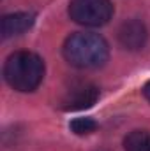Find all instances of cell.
I'll return each instance as SVG.
<instances>
[{
  "instance_id": "3957f363",
  "label": "cell",
  "mask_w": 150,
  "mask_h": 151,
  "mask_svg": "<svg viewBox=\"0 0 150 151\" xmlns=\"http://www.w3.org/2000/svg\"><path fill=\"white\" fill-rule=\"evenodd\" d=\"M71 19L83 27H103L113 16L111 0H71Z\"/></svg>"
},
{
  "instance_id": "ba28073f",
  "label": "cell",
  "mask_w": 150,
  "mask_h": 151,
  "mask_svg": "<svg viewBox=\"0 0 150 151\" xmlns=\"http://www.w3.org/2000/svg\"><path fill=\"white\" fill-rule=\"evenodd\" d=\"M69 128L76 135H90L92 132L97 130V123L92 118H76L69 123Z\"/></svg>"
},
{
  "instance_id": "277c9868",
  "label": "cell",
  "mask_w": 150,
  "mask_h": 151,
  "mask_svg": "<svg viewBox=\"0 0 150 151\" xmlns=\"http://www.w3.org/2000/svg\"><path fill=\"white\" fill-rule=\"evenodd\" d=\"M99 99V88L88 81L73 83L60 99V107L64 111H81L92 107Z\"/></svg>"
},
{
  "instance_id": "5b68a950",
  "label": "cell",
  "mask_w": 150,
  "mask_h": 151,
  "mask_svg": "<svg viewBox=\"0 0 150 151\" xmlns=\"http://www.w3.org/2000/svg\"><path fill=\"white\" fill-rule=\"evenodd\" d=\"M118 42L127 51H138L147 44L149 30L141 19H127L118 28Z\"/></svg>"
},
{
  "instance_id": "9c48e42d",
  "label": "cell",
  "mask_w": 150,
  "mask_h": 151,
  "mask_svg": "<svg viewBox=\"0 0 150 151\" xmlns=\"http://www.w3.org/2000/svg\"><path fill=\"white\" fill-rule=\"evenodd\" d=\"M141 91H143L145 99L150 102V81H147V83H145V86H143V90H141Z\"/></svg>"
},
{
  "instance_id": "7a4b0ae2",
  "label": "cell",
  "mask_w": 150,
  "mask_h": 151,
  "mask_svg": "<svg viewBox=\"0 0 150 151\" xmlns=\"http://www.w3.org/2000/svg\"><path fill=\"white\" fill-rule=\"evenodd\" d=\"M4 77L18 91H34L44 77V62L36 53L16 51L4 65Z\"/></svg>"
},
{
  "instance_id": "8992f818",
  "label": "cell",
  "mask_w": 150,
  "mask_h": 151,
  "mask_svg": "<svg viewBox=\"0 0 150 151\" xmlns=\"http://www.w3.org/2000/svg\"><path fill=\"white\" fill-rule=\"evenodd\" d=\"M36 23V14L32 12H14V14H7L2 18V37L9 39L20 34H25L27 30H30Z\"/></svg>"
},
{
  "instance_id": "52a82bcc",
  "label": "cell",
  "mask_w": 150,
  "mask_h": 151,
  "mask_svg": "<svg viewBox=\"0 0 150 151\" xmlns=\"http://www.w3.org/2000/svg\"><path fill=\"white\" fill-rule=\"evenodd\" d=\"M125 151H150V132L149 130H133L124 139Z\"/></svg>"
},
{
  "instance_id": "6da1fadb",
  "label": "cell",
  "mask_w": 150,
  "mask_h": 151,
  "mask_svg": "<svg viewBox=\"0 0 150 151\" xmlns=\"http://www.w3.org/2000/svg\"><path fill=\"white\" fill-rule=\"evenodd\" d=\"M64 56L76 69H99L108 62L110 47L99 34L78 32L64 42Z\"/></svg>"
}]
</instances>
